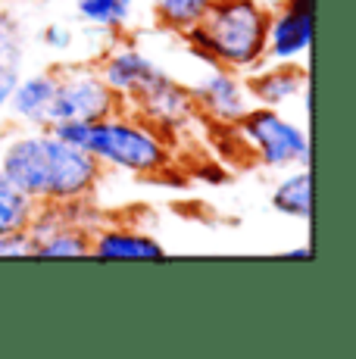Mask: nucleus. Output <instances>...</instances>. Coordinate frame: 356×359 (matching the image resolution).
Here are the masks:
<instances>
[{"label":"nucleus","instance_id":"obj_1","mask_svg":"<svg viewBox=\"0 0 356 359\" xmlns=\"http://www.w3.org/2000/svg\"><path fill=\"white\" fill-rule=\"evenodd\" d=\"M0 172L35 203L94 197L104 178V165L88 150L57 137L50 128H22L4 137Z\"/></svg>","mask_w":356,"mask_h":359},{"label":"nucleus","instance_id":"obj_2","mask_svg":"<svg viewBox=\"0 0 356 359\" xmlns=\"http://www.w3.org/2000/svg\"><path fill=\"white\" fill-rule=\"evenodd\" d=\"M269 10L263 0H216L207 16L184 32L191 53L200 63L250 72L266 63Z\"/></svg>","mask_w":356,"mask_h":359},{"label":"nucleus","instance_id":"obj_3","mask_svg":"<svg viewBox=\"0 0 356 359\" xmlns=\"http://www.w3.org/2000/svg\"><path fill=\"white\" fill-rule=\"evenodd\" d=\"M78 147L88 150L104 169H119L138 178H163L175 169L172 141L128 109L85 122Z\"/></svg>","mask_w":356,"mask_h":359},{"label":"nucleus","instance_id":"obj_4","mask_svg":"<svg viewBox=\"0 0 356 359\" xmlns=\"http://www.w3.org/2000/svg\"><path fill=\"white\" fill-rule=\"evenodd\" d=\"M228 128L235 131V141L244 150V156H250L263 169L285 172L294 169V165H310V137H306V131L287 116H282L278 109L253 103L247 113Z\"/></svg>","mask_w":356,"mask_h":359},{"label":"nucleus","instance_id":"obj_5","mask_svg":"<svg viewBox=\"0 0 356 359\" xmlns=\"http://www.w3.org/2000/svg\"><path fill=\"white\" fill-rule=\"evenodd\" d=\"M57 85H53L50 113H47V128L57 122H97L122 109L119 97L109 91L97 66L69 63L53 69Z\"/></svg>","mask_w":356,"mask_h":359},{"label":"nucleus","instance_id":"obj_6","mask_svg":"<svg viewBox=\"0 0 356 359\" xmlns=\"http://www.w3.org/2000/svg\"><path fill=\"white\" fill-rule=\"evenodd\" d=\"M188 91H191V100H194L197 113H200V119L213 122V126H222V128L235 126L253 107L247 88H244V75L231 72V69H225V66L207 63V69L188 85Z\"/></svg>","mask_w":356,"mask_h":359},{"label":"nucleus","instance_id":"obj_7","mask_svg":"<svg viewBox=\"0 0 356 359\" xmlns=\"http://www.w3.org/2000/svg\"><path fill=\"white\" fill-rule=\"evenodd\" d=\"M128 107H132L128 113H135L138 119L150 122V126L156 131H163L169 141H172L175 135H184V131L200 119L194 100H191L188 85H178V81L169 79L166 72H163L144 94H138Z\"/></svg>","mask_w":356,"mask_h":359},{"label":"nucleus","instance_id":"obj_8","mask_svg":"<svg viewBox=\"0 0 356 359\" xmlns=\"http://www.w3.org/2000/svg\"><path fill=\"white\" fill-rule=\"evenodd\" d=\"M313 0H282L275 13H269L266 29V63H300L313 44Z\"/></svg>","mask_w":356,"mask_h":359},{"label":"nucleus","instance_id":"obj_9","mask_svg":"<svg viewBox=\"0 0 356 359\" xmlns=\"http://www.w3.org/2000/svg\"><path fill=\"white\" fill-rule=\"evenodd\" d=\"M97 72L104 75L109 91L119 97L122 109L128 107L138 94H144L156 79L163 75V69L141 50V47L128 44V41H116L109 50H104L97 63Z\"/></svg>","mask_w":356,"mask_h":359},{"label":"nucleus","instance_id":"obj_10","mask_svg":"<svg viewBox=\"0 0 356 359\" xmlns=\"http://www.w3.org/2000/svg\"><path fill=\"white\" fill-rule=\"evenodd\" d=\"M244 88L250 94V103L282 109L291 100H300V94L310 88V75L300 63H263L244 72Z\"/></svg>","mask_w":356,"mask_h":359},{"label":"nucleus","instance_id":"obj_11","mask_svg":"<svg viewBox=\"0 0 356 359\" xmlns=\"http://www.w3.org/2000/svg\"><path fill=\"white\" fill-rule=\"evenodd\" d=\"M94 259H166V247L160 238L138 229L132 222H107L91 231Z\"/></svg>","mask_w":356,"mask_h":359},{"label":"nucleus","instance_id":"obj_12","mask_svg":"<svg viewBox=\"0 0 356 359\" xmlns=\"http://www.w3.org/2000/svg\"><path fill=\"white\" fill-rule=\"evenodd\" d=\"M53 85H57V72L53 69H41L16 81L10 100H6V113L13 122L22 128H47V113H50Z\"/></svg>","mask_w":356,"mask_h":359},{"label":"nucleus","instance_id":"obj_13","mask_svg":"<svg viewBox=\"0 0 356 359\" xmlns=\"http://www.w3.org/2000/svg\"><path fill=\"white\" fill-rule=\"evenodd\" d=\"M25 72V29L16 13L0 10V116L6 113L16 81Z\"/></svg>","mask_w":356,"mask_h":359},{"label":"nucleus","instance_id":"obj_14","mask_svg":"<svg viewBox=\"0 0 356 359\" xmlns=\"http://www.w3.org/2000/svg\"><path fill=\"white\" fill-rule=\"evenodd\" d=\"M272 210L282 216L310 222L313 219V175L310 165H294L285 169L282 182L272 188Z\"/></svg>","mask_w":356,"mask_h":359},{"label":"nucleus","instance_id":"obj_15","mask_svg":"<svg viewBox=\"0 0 356 359\" xmlns=\"http://www.w3.org/2000/svg\"><path fill=\"white\" fill-rule=\"evenodd\" d=\"M75 16L85 25L119 38L135 16V0H78Z\"/></svg>","mask_w":356,"mask_h":359},{"label":"nucleus","instance_id":"obj_16","mask_svg":"<svg viewBox=\"0 0 356 359\" xmlns=\"http://www.w3.org/2000/svg\"><path fill=\"white\" fill-rule=\"evenodd\" d=\"M32 257L38 259H75V257H91V231L78 229V225H63L44 238L41 244L32 247Z\"/></svg>","mask_w":356,"mask_h":359},{"label":"nucleus","instance_id":"obj_17","mask_svg":"<svg viewBox=\"0 0 356 359\" xmlns=\"http://www.w3.org/2000/svg\"><path fill=\"white\" fill-rule=\"evenodd\" d=\"M150 4H153V19L160 22V29L184 34L207 16L216 0H150Z\"/></svg>","mask_w":356,"mask_h":359},{"label":"nucleus","instance_id":"obj_18","mask_svg":"<svg viewBox=\"0 0 356 359\" xmlns=\"http://www.w3.org/2000/svg\"><path fill=\"white\" fill-rule=\"evenodd\" d=\"M32 212H35V200L29 194H22V191L0 172V231L25 229Z\"/></svg>","mask_w":356,"mask_h":359},{"label":"nucleus","instance_id":"obj_19","mask_svg":"<svg viewBox=\"0 0 356 359\" xmlns=\"http://www.w3.org/2000/svg\"><path fill=\"white\" fill-rule=\"evenodd\" d=\"M41 44H44L50 53L63 57V53H69L75 47V32L69 29V25H63V22H50L44 32H41Z\"/></svg>","mask_w":356,"mask_h":359},{"label":"nucleus","instance_id":"obj_20","mask_svg":"<svg viewBox=\"0 0 356 359\" xmlns=\"http://www.w3.org/2000/svg\"><path fill=\"white\" fill-rule=\"evenodd\" d=\"M32 257V238L25 229L19 231H0V259H25Z\"/></svg>","mask_w":356,"mask_h":359},{"label":"nucleus","instance_id":"obj_21","mask_svg":"<svg viewBox=\"0 0 356 359\" xmlns=\"http://www.w3.org/2000/svg\"><path fill=\"white\" fill-rule=\"evenodd\" d=\"M200 178L207 184H213V188H219V184L228 182V169H222L219 163H207V165H200Z\"/></svg>","mask_w":356,"mask_h":359},{"label":"nucleus","instance_id":"obj_22","mask_svg":"<svg viewBox=\"0 0 356 359\" xmlns=\"http://www.w3.org/2000/svg\"><path fill=\"white\" fill-rule=\"evenodd\" d=\"M285 257H287V259H310L313 250H310V244H303V247H294V250H287Z\"/></svg>","mask_w":356,"mask_h":359}]
</instances>
